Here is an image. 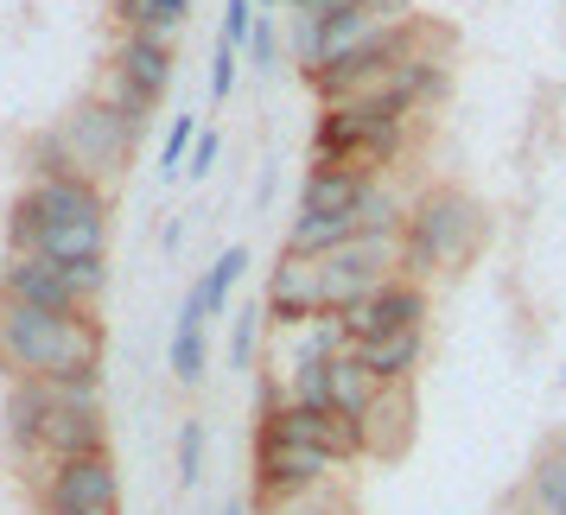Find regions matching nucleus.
Wrapping results in <instances>:
<instances>
[{
  "instance_id": "nucleus-17",
  "label": "nucleus",
  "mask_w": 566,
  "mask_h": 515,
  "mask_svg": "<svg viewBox=\"0 0 566 515\" xmlns=\"http://www.w3.org/2000/svg\"><path fill=\"white\" fill-rule=\"evenodd\" d=\"M205 325H210V299H205V286H191V293H185V306H179V325H172V357H166L185 388H198V382H205V369H210Z\"/></svg>"
},
{
  "instance_id": "nucleus-7",
  "label": "nucleus",
  "mask_w": 566,
  "mask_h": 515,
  "mask_svg": "<svg viewBox=\"0 0 566 515\" xmlns=\"http://www.w3.org/2000/svg\"><path fill=\"white\" fill-rule=\"evenodd\" d=\"M318 274H325V312H344L401 274V242L395 235H350L344 249L318 255Z\"/></svg>"
},
{
  "instance_id": "nucleus-6",
  "label": "nucleus",
  "mask_w": 566,
  "mask_h": 515,
  "mask_svg": "<svg viewBox=\"0 0 566 515\" xmlns=\"http://www.w3.org/2000/svg\"><path fill=\"white\" fill-rule=\"evenodd\" d=\"M57 140L71 147V166H77L83 179H96V185L115 179V172L134 159V147H140V134H134L115 108L96 103V96H83V103L57 122Z\"/></svg>"
},
{
  "instance_id": "nucleus-10",
  "label": "nucleus",
  "mask_w": 566,
  "mask_h": 515,
  "mask_svg": "<svg viewBox=\"0 0 566 515\" xmlns=\"http://www.w3.org/2000/svg\"><path fill=\"white\" fill-rule=\"evenodd\" d=\"M90 452H108V420H103V401H57L45 408L39 420V464L27 471V484L57 459H90Z\"/></svg>"
},
{
  "instance_id": "nucleus-41",
  "label": "nucleus",
  "mask_w": 566,
  "mask_h": 515,
  "mask_svg": "<svg viewBox=\"0 0 566 515\" xmlns=\"http://www.w3.org/2000/svg\"><path fill=\"white\" fill-rule=\"evenodd\" d=\"M293 57H300V71L318 64V20L312 13H293Z\"/></svg>"
},
{
  "instance_id": "nucleus-18",
  "label": "nucleus",
  "mask_w": 566,
  "mask_h": 515,
  "mask_svg": "<svg viewBox=\"0 0 566 515\" xmlns=\"http://www.w3.org/2000/svg\"><path fill=\"white\" fill-rule=\"evenodd\" d=\"M45 408H52V388L45 382H13L7 388V408H0V420H7V452L27 464H39V420H45Z\"/></svg>"
},
{
  "instance_id": "nucleus-11",
  "label": "nucleus",
  "mask_w": 566,
  "mask_h": 515,
  "mask_svg": "<svg viewBox=\"0 0 566 515\" xmlns=\"http://www.w3.org/2000/svg\"><path fill=\"white\" fill-rule=\"evenodd\" d=\"M261 312H268V325H281V332H300L312 312H325V274H318V255H293V249H281V261L268 267V286H261Z\"/></svg>"
},
{
  "instance_id": "nucleus-23",
  "label": "nucleus",
  "mask_w": 566,
  "mask_h": 515,
  "mask_svg": "<svg viewBox=\"0 0 566 515\" xmlns=\"http://www.w3.org/2000/svg\"><path fill=\"white\" fill-rule=\"evenodd\" d=\"M108 20L122 32H147V39H179L191 20V0H108Z\"/></svg>"
},
{
  "instance_id": "nucleus-2",
  "label": "nucleus",
  "mask_w": 566,
  "mask_h": 515,
  "mask_svg": "<svg viewBox=\"0 0 566 515\" xmlns=\"http://www.w3.org/2000/svg\"><path fill=\"white\" fill-rule=\"evenodd\" d=\"M408 122L413 108L401 96H388V90H363V96L325 103L318 134H312V159L318 166H344L357 179H382L401 159V147H408Z\"/></svg>"
},
{
  "instance_id": "nucleus-45",
  "label": "nucleus",
  "mask_w": 566,
  "mask_h": 515,
  "mask_svg": "<svg viewBox=\"0 0 566 515\" xmlns=\"http://www.w3.org/2000/svg\"><path fill=\"white\" fill-rule=\"evenodd\" d=\"M217 515H249V503H242V496H230V503H223Z\"/></svg>"
},
{
  "instance_id": "nucleus-27",
  "label": "nucleus",
  "mask_w": 566,
  "mask_h": 515,
  "mask_svg": "<svg viewBox=\"0 0 566 515\" xmlns=\"http://www.w3.org/2000/svg\"><path fill=\"white\" fill-rule=\"evenodd\" d=\"M20 166H27V185H52V179H83L77 166H71V147L57 140V128L32 134L27 154H20Z\"/></svg>"
},
{
  "instance_id": "nucleus-21",
  "label": "nucleus",
  "mask_w": 566,
  "mask_h": 515,
  "mask_svg": "<svg viewBox=\"0 0 566 515\" xmlns=\"http://www.w3.org/2000/svg\"><path fill=\"white\" fill-rule=\"evenodd\" d=\"M27 255L45 261H103L108 255V217H77V223H45Z\"/></svg>"
},
{
  "instance_id": "nucleus-30",
  "label": "nucleus",
  "mask_w": 566,
  "mask_h": 515,
  "mask_svg": "<svg viewBox=\"0 0 566 515\" xmlns=\"http://www.w3.org/2000/svg\"><path fill=\"white\" fill-rule=\"evenodd\" d=\"M350 337H344V318L337 312H312L306 325L293 332V357H344Z\"/></svg>"
},
{
  "instance_id": "nucleus-3",
  "label": "nucleus",
  "mask_w": 566,
  "mask_h": 515,
  "mask_svg": "<svg viewBox=\"0 0 566 515\" xmlns=\"http://www.w3.org/2000/svg\"><path fill=\"white\" fill-rule=\"evenodd\" d=\"M401 281H433L484 249V204L459 185H427L401 217Z\"/></svg>"
},
{
  "instance_id": "nucleus-4",
  "label": "nucleus",
  "mask_w": 566,
  "mask_h": 515,
  "mask_svg": "<svg viewBox=\"0 0 566 515\" xmlns=\"http://www.w3.org/2000/svg\"><path fill=\"white\" fill-rule=\"evenodd\" d=\"M32 490H39V509L45 515H122V471H115L108 452L45 464L32 477Z\"/></svg>"
},
{
  "instance_id": "nucleus-26",
  "label": "nucleus",
  "mask_w": 566,
  "mask_h": 515,
  "mask_svg": "<svg viewBox=\"0 0 566 515\" xmlns=\"http://www.w3.org/2000/svg\"><path fill=\"white\" fill-rule=\"evenodd\" d=\"M369 401H376L369 369H363L350 350H344V357H332V413H344V420H363V413H369Z\"/></svg>"
},
{
  "instance_id": "nucleus-34",
  "label": "nucleus",
  "mask_w": 566,
  "mask_h": 515,
  "mask_svg": "<svg viewBox=\"0 0 566 515\" xmlns=\"http://www.w3.org/2000/svg\"><path fill=\"white\" fill-rule=\"evenodd\" d=\"M242 57H249V71H274V57H281V32H274L268 13H255V27H249V39H242Z\"/></svg>"
},
{
  "instance_id": "nucleus-36",
  "label": "nucleus",
  "mask_w": 566,
  "mask_h": 515,
  "mask_svg": "<svg viewBox=\"0 0 566 515\" xmlns=\"http://www.w3.org/2000/svg\"><path fill=\"white\" fill-rule=\"evenodd\" d=\"M64 274H71V286H77L83 306L96 312V299L108 293V255L103 261H64Z\"/></svg>"
},
{
  "instance_id": "nucleus-20",
  "label": "nucleus",
  "mask_w": 566,
  "mask_h": 515,
  "mask_svg": "<svg viewBox=\"0 0 566 515\" xmlns=\"http://www.w3.org/2000/svg\"><path fill=\"white\" fill-rule=\"evenodd\" d=\"M376 179H357V172H344V166H306V185H300V210L306 217H350L363 204V191Z\"/></svg>"
},
{
  "instance_id": "nucleus-19",
  "label": "nucleus",
  "mask_w": 566,
  "mask_h": 515,
  "mask_svg": "<svg viewBox=\"0 0 566 515\" xmlns=\"http://www.w3.org/2000/svg\"><path fill=\"white\" fill-rule=\"evenodd\" d=\"M382 90H388V96H401L413 115H427V108H439L446 96H452V71H446V57L408 52L401 64H395V71H388Z\"/></svg>"
},
{
  "instance_id": "nucleus-22",
  "label": "nucleus",
  "mask_w": 566,
  "mask_h": 515,
  "mask_svg": "<svg viewBox=\"0 0 566 515\" xmlns=\"http://www.w3.org/2000/svg\"><path fill=\"white\" fill-rule=\"evenodd\" d=\"M376 32H382V20H376L363 0L357 7H344V13H325V20H318V64H337V57L363 52ZM318 64H312V71H318Z\"/></svg>"
},
{
  "instance_id": "nucleus-25",
  "label": "nucleus",
  "mask_w": 566,
  "mask_h": 515,
  "mask_svg": "<svg viewBox=\"0 0 566 515\" xmlns=\"http://www.w3.org/2000/svg\"><path fill=\"white\" fill-rule=\"evenodd\" d=\"M90 96H96L103 108H115V115H122L134 134L154 128V108H159V103H154V96H140V90H134L122 71H108V64H103V77H96V90H90Z\"/></svg>"
},
{
  "instance_id": "nucleus-15",
  "label": "nucleus",
  "mask_w": 566,
  "mask_h": 515,
  "mask_svg": "<svg viewBox=\"0 0 566 515\" xmlns=\"http://www.w3.org/2000/svg\"><path fill=\"white\" fill-rule=\"evenodd\" d=\"M350 357L369 369V382H376V388H413V376H420V357H427V325H420V332L363 337V344H350Z\"/></svg>"
},
{
  "instance_id": "nucleus-47",
  "label": "nucleus",
  "mask_w": 566,
  "mask_h": 515,
  "mask_svg": "<svg viewBox=\"0 0 566 515\" xmlns=\"http://www.w3.org/2000/svg\"><path fill=\"white\" fill-rule=\"evenodd\" d=\"M261 515H274V509H261Z\"/></svg>"
},
{
  "instance_id": "nucleus-31",
  "label": "nucleus",
  "mask_w": 566,
  "mask_h": 515,
  "mask_svg": "<svg viewBox=\"0 0 566 515\" xmlns=\"http://www.w3.org/2000/svg\"><path fill=\"white\" fill-rule=\"evenodd\" d=\"M249 274V249H223V255L210 261V274H198V286H205V299H210V318L230 306V286Z\"/></svg>"
},
{
  "instance_id": "nucleus-5",
  "label": "nucleus",
  "mask_w": 566,
  "mask_h": 515,
  "mask_svg": "<svg viewBox=\"0 0 566 515\" xmlns=\"http://www.w3.org/2000/svg\"><path fill=\"white\" fill-rule=\"evenodd\" d=\"M77 217H108V185L96 179H52L27 185L7 210V255H27L45 223H77Z\"/></svg>"
},
{
  "instance_id": "nucleus-1",
  "label": "nucleus",
  "mask_w": 566,
  "mask_h": 515,
  "mask_svg": "<svg viewBox=\"0 0 566 515\" xmlns=\"http://www.w3.org/2000/svg\"><path fill=\"white\" fill-rule=\"evenodd\" d=\"M0 376H13V382L103 376V325H96V312H45L0 293Z\"/></svg>"
},
{
  "instance_id": "nucleus-37",
  "label": "nucleus",
  "mask_w": 566,
  "mask_h": 515,
  "mask_svg": "<svg viewBox=\"0 0 566 515\" xmlns=\"http://www.w3.org/2000/svg\"><path fill=\"white\" fill-rule=\"evenodd\" d=\"M274 515H357L332 484L325 490H306V496H293V503H274Z\"/></svg>"
},
{
  "instance_id": "nucleus-33",
  "label": "nucleus",
  "mask_w": 566,
  "mask_h": 515,
  "mask_svg": "<svg viewBox=\"0 0 566 515\" xmlns=\"http://www.w3.org/2000/svg\"><path fill=\"white\" fill-rule=\"evenodd\" d=\"M191 140H198V115H179V122H172V134H166V147H159V179H179V172H185Z\"/></svg>"
},
{
  "instance_id": "nucleus-14",
  "label": "nucleus",
  "mask_w": 566,
  "mask_h": 515,
  "mask_svg": "<svg viewBox=\"0 0 566 515\" xmlns=\"http://www.w3.org/2000/svg\"><path fill=\"white\" fill-rule=\"evenodd\" d=\"M357 433H363V459H401L413 445V388H376Z\"/></svg>"
},
{
  "instance_id": "nucleus-35",
  "label": "nucleus",
  "mask_w": 566,
  "mask_h": 515,
  "mask_svg": "<svg viewBox=\"0 0 566 515\" xmlns=\"http://www.w3.org/2000/svg\"><path fill=\"white\" fill-rule=\"evenodd\" d=\"M205 477V420H179V484Z\"/></svg>"
},
{
  "instance_id": "nucleus-29",
  "label": "nucleus",
  "mask_w": 566,
  "mask_h": 515,
  "mask_svg": "<svg viewBox=\"0 0 566 515\" xmlns=\"http://www.w3.org/2000/svg\"><path fill=\"white\" fill-rule=\"evenodd\" d=\"M286 401L332 408V357H293V369H286Z\"/></svg>"
},
{
  "instance_id": "nucleus-42",
  "label": "nucleus",
  "mask_w": 566,
  "mask_h": 515,
  "mask_svg": "<svg viewBox=\"0 0 566 515\" xmlns=\"http://www.w3.org/2000/svg\"><path fill=\"white\" fill-rule=\"evenodd\" d=\"M344 7H357V0H300L293 13H312V20H325V13H344Z\"/></svg>"
},
{
  "instance_id": "nucleus-39",
  "label": "nucleus",
  "mask_w": 566,
  "mask_h": 515,
  "mask_svg": "<svg viewBox=\"0 0 566 515\" xmlns=\"http://www.w3.org/2000/svg\"><path fill=\"white\" fill-rule=\"evenodd\" d=\"M235 64H242V52H235V45H217V57H210V103H230Z\"/></svg>"
},
{
  "instance_id": "nucleus-9",
  "label": "nucleus",
  "mask_w": 566,
  "mask_h": 515,
  "mask_svg": "<svg viewBox=\"0 0 566 515\" xmlns=\"http://www.w3.org/2000/svg\"><path fill=\"white\" fill-rule=\"evenodd\" d=\"M261 427L255 433H281V439H300V445H318L332 464H350L363 459V433L357 420H344L332 408H300V401H274V408L255 413Z\"/></svg>"
},
{
  "instance_id": "nucleus-32",
  "label": "nucleus",
  "mask_w": 566,
  "mask_h": 515,
  "mask_svg": "<svg viewBox=\"0 0 566 515\" xmlns=\"http://www.w3.org/2000/svg\"><path fill=\"white\" fill-rule=\"evenodd\" d=\"M261 332H268V312H261V299H249V306L230 318V369H255Z\"/></svg>"
},
{
  "instance_id": "nucleus-43",
  "label": "nucleus",
  "mask_w": 566,
  "mask_h": 515,
  "mask_svg": "<svg viewBox=\"0 0 566 515\" xmlns=\"http://www.w3.org/2000/svg\"><path fill=\"white\" fill-rule=\"evenodd\" d=\"M179 242H185V223H166V230H159V249H166V255H172Z\"/></svg>"
},
{
  "instance_id": "nucleus-38",
  "label": "nucleus",
  "mask_w": 566,
  "mask_h": 515,
  "mask_svg": "<svg viewBox=\"0 0 566 515\" xmlns=\"http://www.w3.org/2000/svg\"><path fill=\"white\" fill-rule=\"evenodd\" d=\"M217 159H223V140H217V128H198V140H191V159H185V179H210L217 172Z\"/></svg>"
},
{
  "instance_id": "nucleus-44",
  "label": "nucleus",
  "mask_w": 566,
  "mask_h": 515,
  "mask_svg": "<svg viewBox=\"0 0 566 515\" xmlns=\"http://www.w3.org/2000/svg\"><path fill=\"white\" fill-rule=\"evenodd\" d=\"M496 515H541V509H535V503H528V496H522V503H503V509H496Z\"/></svg>"
},
{
  "instance_id": "nucleus-24",
  "label": "nucleus",
  "mask_w": 566,
  "mask_h": 515,
  "mask_svg": "<svg viewBox=\"0 0 566 515\" xmlns=\"http://www.w3.org/2000/svg\"><path fill=\"white\" fill-rule=\"evenodd\" d=\"M357 235V217H293V230H286V249L293 255H332V249H344Z\"/></svg>"
},
{
  "instance_id": "nucleus-28",
  "label": "nucleus",
  "mask_w": 566,
  "mask_h": 515,
  "mask_svg": "<svg viewBox=\"0 0 566 515\" xmlns=\"http://www.w3.org/2000/svg\"><path fill=\"white\" fill-rule=\"evenodd\" d=\"M350 217H357V235H401V217H408V198H401V191H388V185L376 179L369 191H363V204L350 210Z\"/></svg>"
},
{
  "instance_id": "nucleus-16",
  "label": "nucleus",
  "mask_w": 566,
  "mask_h": 515,
  "mask_svg": "<svg viewBox=\"0 0 566 515\" xmlns=\"http://www.w3.org/2000/svg\"><path fill=\"white\" fill-rule=\"evenodd\" d=\"M108 71L140 90V96H166L172 90V39H147V32H115V52H108Z\"/></svg>"
},
{
  "instance_id": "nucleus-40",
  "label": "nucleus",
  "mask_w": 566,
  "mask_h": 515,
  "mask_svg": "<svg viewBox=\"0 0 566 515\" xmlns=\"http://www.w3.org/2000/svg\"><path fill=\"white\" fill-rule=\"evenodd\" d=\"M249 27H255V0H223V45H235V52H242Z\"/></svg>"
},
{
  "instance_id": "nucleus-46",
  "label": "nucleus",
  "mask_w": 566,
  "mask_h": 515,
  "mask_svg": "<svg viewBox=\"0 0 566 515\" xmlns=\"http://www.w3.org/2000/svg\"><path fill=\"white\" fill-rule=\"evenodd\" d=\"M274 7H286V0H255V13H274Z\"/></svg>"
},
{
  "instance_id": "nucleus-8",
  "label": "nucleus",
  "mask_w": 566,
  "mask_h": 515,
  "mask_svg": "<svg viewBox=\"0 0 566 515\" xmlns=\"http://www.w3.org/2000/svg\"><path fill=\"white\" fill-rule=\"evenodd\" d=\"M337 464L318 452V445H300V439H281V433H255V496L261 509L274 503H293L306 490H325Z\"/></svg>"
},
{
  "instance_id": "nucleus-12",
  "label": "nucleus",
  "mask_w": 566,
  "mask_h": 515,
  "mask_svg": "<svg viewBox=\"0 0 566 515\" xmlns=\"http://www.w3.org/2000/svg\"><path fill=\"white\" fill-rule=\"evenodd\" d=\"M337 318H344V337H350V344L388 337V332H420V325H427V286L395 274V281H382L376 293H363L357 306H344Z\"/></svg>"
},
{
  "instance_id": "nucleus-13",
  "label": "nucleus",
  "mask_w": 566,
  "mask_h": 515,
  "mask_svg": "<svg viewBox=\"0 0 566 515\" xmlns=\"http://www.w3.org/2000/svg\"><path fill=\"white\" fill-rule=\"evenodd\" d=\"M0 293L27 299V306H45V312H90L77 299L71 274H64V261H45V255H7L0 261Z\"/></svg>"
}]
</instances>
